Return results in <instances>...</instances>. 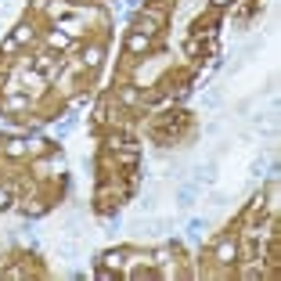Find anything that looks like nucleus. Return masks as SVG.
I'll return each mask as SVG.
<instances>
[{"label":"nucleus","instance_id":"nucleus-6","mask_svg":"<svg viewBox=\"0 0 281 281\" xmlns=\"http://www.w3.org/2000/svg\"><path fill=\"white\" fill-rule=\"evenodd\" d=\"M11 206V191H7V187H0V209H7Z\"/></svg>","mask_w":281,"mask_h":281},{"label":"nucleus","instance_id":"nucleus-7","mask_svg":"<svg viewBox=\"0 0 281 281\" xmlns=\"http://www.w3.org/2000/svg\"><path fill=\"white\" fill-rule=\"evenodd\" d=\"M216 4H227V0H216Z\"/></svg>","mask_w":281,"mask_h":281},{"label":"nucleus","instance_id":"nucleus-4","mask_svg":"<svg viewBox=\"0 0 281 281\" xmlns=\"http://www.w3.org/2000/svg\"><path fill=\"white\" fill-rule=\"evenodd\" d=\"M83 61H87V65L94 69V65H98V61H101V51H98V47H94V51H87V54H83Z\"/></svg>","mask_w":281,"mask_h":281},{"label":"nucleus","instance_id":"nucleus-2","mask_svg":"<svg viewBox=\"0 0 281 281\" xmlns=\"http://www.w3.org/2000/svg\"><path fill=\"white\" fill-rule=\"evenodd\" d=\"M216 256H220V263H234V242H231V245L224 242L220 249H216Z\"/></svg>","mask_w":281,"mask_h":281},{"label":"nucleus","instance_id":"nucleus-5","mask_svg":"<svg viewBox=\"0 0 281 281\" xmlns=\"http://www.w3.org/2000/svg\"><path fill=\"white\" fill-rule=\"evenodd\" d=\"M22 151H25L22 140H11V144H7V155H22Z\"/></svg>","mask_w":281,"mask_h":281},{"label":"nucleus","instance_id":"nucleus-1","mask_svg":"<svg viewBox=\"0 0 281 281\" xmlns=\"http://www.w3.org/2000/svg\"><path fill=\"white\" fill-rule=\"evenodd\" d=\"M127 47H130L134 54H140V51H148V33H144V36H140V33H134V36L127 40Z\"/></svg>","mask_w":281,"mask_h":281},{"label":"nucleus","instance_id":"nucleus-3","mask_svg":"<svg viewBox=\"0 0 281 281\" xmlns=\"http://www.w3.org/2000/svg\"><path fill=\"white\" fill-rule=\"evenodd\" d=\"M11 40H14V43L22 47V43H29V40H33V29H29V25H22V29H18V33H14Z\"/></svg>","mask_w":281,"mask_h":281}]
</instances>
